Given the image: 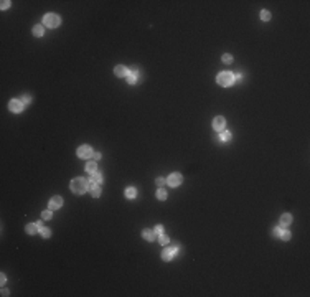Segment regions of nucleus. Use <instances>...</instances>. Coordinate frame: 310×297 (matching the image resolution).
<instances>
[{"mask_svg":"<svg viewBox=\"0 0 310 297\" xmlns=\"http://www.w3.org/2000/svg\"><path fill=\"white\" fill-rule=\"evenodd\" d=\"M241 78H242V74H239V73H238V74H236V76H234V81H239V79H241Z\"/></svg>","mask_w":310,"mask_h":297,"instance_id":"e433bc0d","label":"nucleus"},{"mask_svg":"<svg viewBox=\"0 0 310 297\" xmlns=\"http://www.w3.org/2000/svg\"><path fill=\"white\" fill-rule=\"evenodd\" d=\"M223 61L226 64H229L231 61H233V56H231V55H228V53H226V55H223Z\"/></svg>","mask_w":310,"mask_h":297,"instance_id":"bb28decb","label":"nucleus"},{"mask_svg":"<svg viewBox=\"0 0 310 297\" xmlns=\"http://www.w3.org/2000/svg\"><path fill=\"white\" fill-rule=\"evenodd\" d=\"M8 109H10L12 112H22L23 109H25V104L22 101H18V99H12L10 103H8Z\"/></svg>","mask_w":310,"mask_h":297,"instance_id":"39448f33","label":"nucleus"},{"mask_svg":"<svg viewBox=\"0 0 310 297\" xmlns=\"http://www.w3.org/2000/svg\"><path fill=\"white\" fill-rule=\"evenodd\" d=\"M102 173H99V172H94V173H91V182L94 183H102Z\"/></svg>","mask_w":310,"mask_h":297,"instance_id":"4468645a","label":"nucleus"},{"mask_svg":"<svg viewBox=\"0 0 310 297\" xmlns=\"http://www.w3.org/2000/svg\"><path fill=\"white\" fill-rule=\"evenodd\" d=\"M182 182H183V177L180 175V173H172V175H168V178H167V183L170 185V187H178V185H182Z\"/></svg>","mask_w":310,"mask_h":297,"instance_id":"20e7f679","label":"nucleus"},{"mask_svg":"<svg viewBox=\"0 0 310 297\" xmlns=\"http://www.w3.org/2000/svg\"><path fill=\"white\" fill-rule=\"evenodd\" d=\"M219 140H221V142H228V140H231V132H228V131L221 132V134H219Z\"/></svg>","mask_w":310,"mask_h":297,"instance_id":"a211bd4d","label":"nucleus"},{"mask_svg":"<svg viewBox=\"0 0 310 297\" xmlns=\"http://www.w3.org/2000/svg\"><path fill=\"white\" fill-rule=\"evenodd\" d=\"M92 148L89 147V145H81L79 148H78V157H81V159H89V157H92Z\"/></svg>","mask_w":310,"mask_h":297,"instance_id":"423d86ee","label":"nucleus"},{"mask_svg":"<svg viewBox=\"0 0 310 297\" xmlns=\"http://www.w3.org/2000/svg\"><path fill=\"white\" fill-rule=\"evenodd\" d=\"M71 190H73V193H76V195H83L87 190V182L84 178H74V180L71 182Z\"/></svg>","mask_w":310,"mask_h":297,"instance_id":"f257e3e1","label":"nucleus"},{"mask_svg":"<svg viewBox=\"0 0 310 297\" xmlns=\"http://www.w3.org/2000/svg\"><path fill=\"white\" fill-rule=\"evenodd\" d=\"M154 233L162 234V233H163V226H162V224H157V226H155V231H154Z\"/></svg>","mask_w":310,"mask_h":297,"instance_id":"c85d7f7f","label":"nucleus"},{"mask_svg":"<svg viewBox=\"0 0 310 297\" xmlns=\"http://www.w3.org/2000/svg\"><path fill=\"white\" fill-rule=\"evenodd\" d=\"M135 195H137V192H135L134 187H127L126 188V196L127 198H135Z\"/></svg>","mask_w":310,"mask_h":297,"instance_id":"f3484780","label":"nucleus"},{"mask_svg":"<svg viewBox=\"0 0 310 297\" xmlns=\"http://www.w3.org/2000/svg\"><path fill=\"white\" fill-rule=\"evenodd\" d=\"M63 206V198L61 196H53L50 200V210H58Z\"/></svg>","mask_w":310,"mask_h":297,"instance_id":"6e6552de","label":"nucleus"},{"mask_svg":"<svg viewBox=\"0 0 310 297\" xmlns=\"http://www.w3.org/2000/svg\"><path fill=\"white\" fill-rule=\"evenodd\" d=\"M129 73H134V74H139V68H137V66H132V68L129 69Z\"/></svg>","mask_w":310,"mask_h":297,"instance_id":"72a5a7b5","label":"nucleus"},{"mask_svg":"<svg viewBox=\"0 0 310 297\" xmlns=\"http://www.w3.org/2000/svg\"><path fill=\"white\" fill-rule=\"evenodd\" d=\"M158 241H160V244L167 246V244H168V241H170V240H168V236H167V234H163V233H162L160 236H158Z\"/></svg>","mask_w":310,"mask_h":297,"instance_id":"412c9836","label":"nucleus"},{"mask_svg":"<svg viewBox=\"0 0 310 297\" xmlns=\"http://www.w3.org/2000/svg\"><path fill=\"white\" fill-rule=\"evenodd\" d=\"M165 183H167V180H163V178H157V185H158V187H163Z\"/></svg>","mask_w":310,"mask_h":297,"instance_id":"473e14b6","label":"nucleus"},{"mask_svg":"<svg viewBox=\"0 0 310 297\" xmlns=\"http://www.w3.org/2000/svg\"><path fill=\"white\" fill-rule=\"evenodd\" d=\"M137 78H139V74L129 73L127 74V83H129V84H135V83H137Z\"/></svg>","mask_w":310,"mask_h":297,"instance_id":"6ab92c4d","label":"nucleus"},{"mask_svg":"<svg viewBox=\"0 0 310 297\" xmlns=\"http://www.w3.org/2000/svg\"><path fill=\"white\" fill-rule=\"evenodd\" d=\"M172 249H173V253H175V254H178V253H180V246L173 244V246H172Z\"/></svg>","mask_w":310,"mask_h":297,"instance_id":"f704fd0d","label":"nucleus"},{"mask_svg":"<svg viewBox=\"0 0 310 297\" xmlns=\"http://www.w3.org/2000/svg\"><path fill=\"white\" fill-rule=\"evenodd\" d=\"M41 216H43V220H51V216H53L51 210H46V211H43V213H41Z\"/></svg>","mask_w":310,"mask_h":297,"instance_id":"393cba45","label":"nucleus"},{"mask_svg":"<svg viewBox=\"0 0 310 297\" xmlns=\"http://www.w3.org/2000/svg\"><path fill=\"white\" fill-rule=\"evenodd\" d=\"M40 231H41V236H43V238H50V236H51V231L48 228H40Z\"/></svg>","mask_w":310,"mask_h":297,"instance_id":"5701e85b","label":"nucleus"},{"mask_svg":"<svg viewBox=\"0 0 310 297\" xmlns=\"http://www.w3.org/2000/svg\"><path fill=\"white\" fill-rule=\"evenodd\" d=\"M0 279H2V281H0L2 284H5V282H7V277H5V274H0Z\"/></svg>","mask_w":310,"mask_h":297,"instance_id":"c9c22d12","label":"nucleus"},{"mask_svg":"<svg viewBox=\"0 0 310 297\" xmlns=\"http://www.w3.org/2000/svg\"><path fill=\"white\" fill-rule=\"evenodd\" d=\"M157 198H158V200H165V198H167V192H165V190H158V192H157Z\"/></svg>","mask_w":310,"mask_h":297,"instance_id":"b1692460","label":"nucleus"},{"mask_svg":"<svg viewBox=\"0 0 310 297\" xmlns=\"http://www.w3.org/2000/svg\"><path fill=\"white\" fill-rule=\"evenodd\" d=\"M96 168H98V165H96V162L92 160V162H87L86 164V172L87 173H94L96 172Z\"/></svg>","mask_w":310,"mask_h":297,"instance_id":"dca6fc26","label":"nucleus"},{"mask_svg":"<svg viewBox=\"0 0 310 297\" xmlns=\"http://www.w3.org/2000/svg\"><path fill=\"white\" fill-rule=\"evenodd\" d=\"M59 17H58L56 13H46L45 17H43V23H45V27H50V28H56L58 25H59Z\"/></svg>","mask_w":310,"mask_h":297,"instance_id":"7ed1b4c3","label":"nucleus"},{"mask_svg":"<svg viewBox=\"0 0 310 297\" xmlns=\"http://www.w3.org/2000/svg\"><path fill=\"white\" fill-rule=\"evenodd\" d=\"M114 73L117 78H124V76H127L129 74V69L126 68V66H122V64H119V66H115L114 68Z\"/></svg>","mask_w":310,"mask_h":297,"instance_id":"9d476101","label":"nucleus"},{"mask_svg":"<svg viewBox=\"0 0 310 297\" xmlns=\"http://www.w3.org/2000/svg\"><path fill=\"white\" fill-rule=\"evenodd\" d=\"M173 256H175V253H173L172 248H165V249H163V253H162V257H163V261H170Z\"/></svg>","mask_w":310,"mask_h":297,"instance_id":"f8f14e48","label":"nucleus"},{"mask_svg":"<svg viewBox=\"0 0 310 297\" xmlns=\"http://www.w3.org/2000/svg\"><path fill=\"white\" fill-rule=\"evenodd\" d=\"M33 35L35 36H41V35H43V27H41V25H35L33 27Z\"/></svg>","mask_w":310,"mask_h":297,"instance_id":"aec40b11","label":"nucleus"},{"mask_svg":"<svg viewBox=\"0 0 310 297\" xmlns=\"http://www.w3.org/2000/svg\"><path fill=\"white\" fill-rule=\"evenodd\" d=\"M279 238H282L284 241H289V240H290V233H289V231H282Z\"/></svg>","mask_w":310,"mask_h":297,"instance_id":"a878e982","label":"nucleus"},{"mask_svg":"<svg viewBox=\"0 0 310 297\" xmlns=\"http://www.w3.org/2000/svg\"><path fill=\"white\" fill-rule=\"evenodd\" d=\"M87 188L91 190V195H92V196H96V198H98L99 195H101V187H99V183L89 182V185H87Z\"/></svg>","mask_w":310,"mask_h":297,"instance_id":"1a4fd4ad","label":"nucleus"},{"mask_svg":"<svg viewBox=\"0 0 310 297\" xmlns=\"http://www.w3.org/2000/svg\"><path fill=\"white\" fill-rule=\"evenodd\" d=\"M38 229H40V226H38L36 223H30L28 226H27V233H28V234H35Z\"/></svg>","mask_w":310,"mask_h":297,"instance_id":"2eb2a0df","label":"nucleus"},{"mask_svg":"<svg viewBox=\"0 0 310 297\" xmlns=\"http://www.w3.org/2000/svg\"><path fill=\"white\" fill-rule=\"evenodd\" d=\"M224 126H226V120H224L223 116H218V117H214V120H213V129H214V131L221 132V131L224 129Z\"/></svg>","mask_w":310,"mask_h":297,"instance_id":"0eeeda50","label":"nucleus"},{"mask_svg":"<svg viewBox=\"0 0 310 297\" xmlns=\"http://www.w3.org/2000/svg\"><path fill=\"white\" fill-rule=\"evenodd\" d=\"M142 236H144L147 241H155V233L152 229H144V231H142Z\"/></svg>","mask_w":310,"mask_h":297,"instance_id":"ddd939ff","label":"nucleus"},{"mask_svg":"<svg viewBox=\"0 0 310 297\" xmlns=\"http://www.w3.org/2000/svg\"><path fill=\"white\" fill-rule=\"evenodd\" d=\"M2 296H8V291H7V289H2Z\"/></svg>","mask_w":310,"mask_h":297,"instance_id":"4c0bfd02","label":"nucleus"},{"mask_svg":"<svg viewBox=\"0 0 310 297\" xmlns=\"http://www.w3.org/2000/svg\"><path fill=\"white\" fill-rule=\"evenodd\" d=\"M8 7H10V2H8V0H3V2H2V10H5Z\"/></svg>","mask_w":310,"mask_h":297,"instance_id":"2f4dec72","label":"nucleus"},{"mask_svg":"<svg viewBox=\"0 0 310 297\" xmlns=\"http://www.w3.org/2000/svg\"><path fill=\"white\" fill-rule=\"evenodd\" d=\"M292 223V215H289V213H285V215H282L281 216V226L282 228H285V226H289Z\"/></svg>","mask_w":310,"mask_h":297,"instance_id":"9b49d317","label":"nucleus"},{"mask_svg":"<svg viewBox=\"0 0 310 297\" xmlns=\"http://www.w3.org/2000/svg\"><path fill=\"white\" fill-rule=\"evenodd\" d=\"M216 83H218L219 86H231L233 83H234V76H233L229 71H223V73L218 74Z\"/></svg>","mask_w":310,"mask_h":297,"instance_id":"f03ea898","label":"nucleus"},{"mask_svg":"<svg viewBox=\"0 0 310 297\" xmlns=\"http://www.w3.org/2000/svg\"><path fill=\"white\" fill-rule=\"evenodd\" d=\"M22 103L23 104H30V103H31V97H30L28 94H25V96L22 97Z\"/></svg>","mask_w":310,"mask_h":297,"instance_id":"cd10ccee","label":"nucleus"},{"mask_svg":"<svg viewBox=\"0 0 310 297\" xmlns=\"http://www.w3.org/2000/svg\"><path fill=\"white\" fill-rule=\"evenodd\" d=\"M92 160H94V162L101 160V154H99V152H94V154H92Z\"/></svg>","mask_w":310,"mask_h":297,"instance_id":"7c9ffc66","label":"nucleus"},{"mask_svg":"<svg viewBox=\"0 0 310 297\" xmlns=\"http://www.w3.org/2000/svg\"><path fill=\"white\" fill-rule=\"evenodd\" d=\"M281 233H282L281 228H274V229H272V236H281Z\"/></svg>","mask_w":310,"mask_h":297,"instance_id":"c756f323","label":"nucleus"},{"mask_svg":"<svg viewBox=\"0 0 310 297\" xmlns=\"http://www.w3.org/2000/svg\"><path fill=\"white\" fill-rule=\"evenodd\" d=\"M261 20H264V22L270 20V12H267V10H262V12H261Z\"/></svg>","mask_w":310,"mask_h":297,"instance_id":"4be33fe9","label":"nucleus"}]
</instances>
